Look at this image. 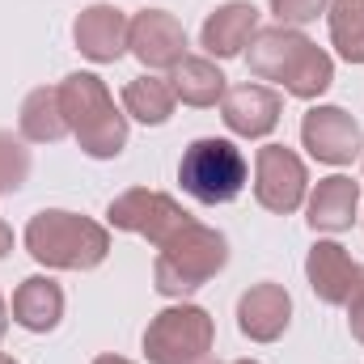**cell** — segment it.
Instances as JSON below:
<instances>
[{
  "instance_id": "1",
  "label": "cell",
  "mask_w": 364,
  "mask_h": 364,
  "mask_svg": "<svg viewBox=\"0 0 364 364\" xmlns=\"http://www.w3.org/2000/svg\"><path fill=\"white\" fill-rule=\"evenodd\" d=\"M250 73L259 81H279L292 97H318L331 90L335 81V64L331 55L309 43L301 30L292 26H267L250 38Z\"/></svg>"
},
{
  "instance_id": "2",
  "label": "cell",
  "mask_w": 364,
  "mask_h": 364,
  "mask_svg": "<svg viewBox=\"0 0 364 364\" xmlns=\"http://www.w3.org/2000/svg\"><path fill=\"white\" fill-rule=\"evenodd\" d=\"M26 250L55 272H90L97 263H106L110 255V233L77 212H60L47 208L38 216H30L26 225Z\"/></svg>"
},
{
  "instance_id": "3",
  "label": "cell",
  "mask_w": 364,
  "mask_h": 364,
  "mask_svg": "<svg viewBox=\"0 0 364 364\" xmlns=\"http://www.w3.org/2000/svg\"><path fill=\"white\" fill-rule=\"evenodd\" d=\"M60 110L68 119V132L81 140V149L106 161L119 157L127 144V119L114 110V97L106 93V85L93 73H73L60 85Z\"/></svg>"
},
{
  "instance_id": "4",
  "label": "cell",
  "mask_w": 364,
  "mask_h": 364,
  "mask_svg": "<svg viewBox=\"0 0 364 364\" xmlns=\"http://www.w3.org/2000/svg\"><path fill=\"white\" fill-rule=\"evenodd\" d=\"M157 263H153V279H157V292L161 296H186L195 288H203L212 275L229 263V246L216 229L199 225L195 216L182 225L178 233L157 246Z\"/></svg>"
},
{
  "instance_id": "5",
  "label": "cell",
  "mask_w": 364,
  "mask_h": 364,
  "mask_svg": "<svg viewBox=\"0 0 364 364\" xmlns=\"http://www.w3.org/2000/svg\"><path fill=\"white\" fill-rule=\"evenodd\" d=\"M178 182L199 203H229L246 186V157H242V149L233 140L203 136L182 153Z\"/></svg>"
},
{
  "instance_id": "6",
  "label": "cell",
  "mask_w": 364,
  "mask_h": 364,
  "mask_svg": "<svg viewBox=\"0 0 364 364\" xmlns=\"http://www.w3.org/2000/svg\"><path fill=\"white\" fill-rule=\"evenodd\" d=\"M216 326L208 309L199 305H170L161 309L144 331V356L149 364H199L212 352Z\"/></svg>"
},
{
  "instance_id": "7",
  "label": "cell",
  "mask_w": 364,
  "mask_h": 364,
  "mask_svg": "<svg viewBox=\"0 0 364 364\" xmlns=\"http://www.w3.org/2000/svg\"><path fill=\"white\" fill-rule=\"evenodd\" d=\"M110 225L123 229V233H140L149 237L153 246H166L182 225L191 220V212H182L178 203L161 191H149V186H132L123 191L119 199H110Z\"/></svg>"
},
{
  "instance_id": "8",
  "label": "cell",
  "mask_w": 364,
  "mask_h": 364,
  "mask_svg": "<svg viewBox=\"0 0 364 364\" xmlns=\"http://www.w3.org/2000/svg\"><path fill=\"white\" fill-rule=\"evenodd\" d=\"M305 161L284 149V144H263L259 157H255V199L267 208V212H296L305 203Z\"/></svg>"
},
{
  "instance_id": "9",
  "label": "cell",
  "mask_w": 364,
  "mask_h": 364,
  "mask_svg": "<svg viewBox=\"0 0 364 364\" xmlns=\"http://www.w3.org/2000/svg\"><path fill=\"white\" fill-rule=\"evenodd\" d=\"M301 144L326 166H352L364 149V132L343 106H314L301 119Z\"/></svg>"
},
{
  "instance_id": "10",
  "label": "cell",
  "mask_w": 364,
  "mask_h": 364,
  "mask_svg": "<svg viewBox=\"0 0 364 364\" xmlns=\"http://www.w3.org/2000/svg\"><path fill=\"white\" fill-rule=\"evenodd\" d=\"M127 51L144 68H178L186 60V30L174 13L166 9H144L132 17L127 30Z\"/></svg>"
},
{
  "instance_id": "11",
  "label": "cell",
  "mask_w": 364,
  "mask_h": 364,
  "mask_svg": "<svg viewBox=\"0 0 364 364\" xmlns=\"http://www.w3.org/2000/svg\"><path fill=\"white\" fill-rule=\"evenodd\" d=\"M305 275L318 301L326 305H348L352 292L364 284V267L339 246V242H318L305 259Z\"/></svg>"
},
{
  "instance_id": "12",
  "label": "cell",
  "mask_w": 364,
  "mask_h": 364,
  "mask_svg": "<svg viewBox=\"0 0 364 364\" xmlns=\"http://www.w3.org/2000/svg\"><path fill=\"white\" fill-rule=\"evenodd\" d=\"M279 110H284V97L267 85H233L220 97V119L233 136H267L275 123H279Z\"/></svg>"
},
{
  "instance_id": "13",
  "label": "cell",
  "mask_w": 364,
  "mask_h": 364,
  "mask_svg": "<svg viewBox=\"0 0 364 364\" xmlns=\"http://www.w3.org/2000/svg\"><path fill=\"white\" fill-rule=\"evenodd\" d=\"M127 30H132V21L123 17V9H114V4H90L77 17L73 38H77V51L85 60H93V64H114L127 51Z\"/></svg>"
},
{
  "instance_id": "14",
  "label": "cell",
  "mask_w": 364,
  "mask_h": 364,
  "mask_svg": "<svg viewBox=\"0 0 364 364\" xmlns=\"http://www.w3.org/2000/svg\"><path fill=\"white\" fill-rule=\"evenodd\" d=\"M288 318H292V296L284 292V284H255L237 301V326L255 343H275L288 331Z\"/></svg>"
},
{
  "instance_id": "15",
  "label": "cell",
  "mask_w": 364,
  "mask_h": 364,
  "mask_svg": "<svg viewBox=\"0 0 364 364\" xmlns=\"http://www.w3.org/2000/svg\"><path fill=\"white\" fill-rule=\"evenodd\" d=\"M259 34V9L246 4V0H233V4H220L203 30H199V43L208 55L216 60H229V55H242V47H250V38Z\"/></svg>"
},
{
  "instance_id": "16",
  "label": "cell",
  "mask_w": 364,
  "mask_h": 364,
  "mask_svg": "<svg viewBox=\"0 0 364 364\" xmlns=\"http://www.w3.org/2000/svg\"><path fill=\"white\" fill-rule=\"evenodd\" d=\"M356 208H360V182L343 178V174H331V178L318 182L314 195H309V229L343 233V229H352Z\"/></svg>"
},
{
  "instance_id": "17",
  "label": "cell",
  "mask_w": 364,
  "mask_h": 364,
  "mask_svg": "<svg viewBox=\"0 0 364 364\" xmlns=\"http://www.w3.org/2000/svg\"><path fill=\"white\" fill-rule=\"evenodd\" d=\"M13 318L17 326L34 331V335H47L60 326L64 318V288L51 279V275H30L21 279V288L13 292Z\"/></svg>"
},
{
  "instance_id": "18",
  "label": "cell",
  "mask_w": 364,
  "mask_h": 364,
  "mask_svg": "<svg viewBox=\"0 0 364 364\" xmlns=\"http://www.w3.org/2000/svg\"><path fill=\"white\" fill-rule=\"evenodd\" d=\"M170 85H174V93L186 106H216L225 97V73L212 60H203V55H186L174 68Z\"/></svg>"
},
{
  "instance_id": "19",
  "label": "cell",
  "mask_w": 364,
  "mask_h": 364,
  "mask_svg": "<svg viewBox=\"0 0 364 364\" xmlns=\"http://www.w3.org/2000/svg\"><path fill=\"white\" fill-rule=\"evenodd\" d=\"M174 102H178V93H174V85H170L166 77H136V81H127V90H123V110H127L132 119L149 123V127L166 123V119L174 114Z\"/></svg>"
},
{
  "instance_id": "20",
  "label": "cell",
  "mask_w": 364,
  "mask_h": 364,
  "mask_svg": "<svg viewBox=\"0 0 364 364\" xmlns=\"http://www.w3.org/2000/svg\"><path fill=\"white\" fill-rule=\"evenodd\" d=\"M68 132V119L60 110V90H34L21 102V136L34 144H51Z\"/></svg>"
},
{
  "instance_id": "21",
  "label": "cell",
  "mask_w": 364,
  "mask_h": 364,
  "mask_svg": "<svg viewBox=\"0 0 364 364\" xmlns=\"http://www.w3.org/2000/svg\"><path fill=\"white\" fill-rule=\"evenodd\" d=\"M331 43L348 64H364V0H331Z\"/></svg>"
},
{
  "instance_id": "22",
  "label": "cell",
  "mask_w": 364,
  "mask_h": 364,
  "mask_svg": "<svg viewBox=\"0 0 364 364\" xmlns=\"http://www.w3.org/2000/svg\"><path fill=\"white\" fill-rule=\"evenodd\" d=\"M26 178H30V149L13 132H0V195L17 191Z\"/></svg>"
},
{
  "instance_id": "23",
  "label": "cell",
  "mask_w": 364,
  "mask_h": 364,
  "mask_svg": "<svg viewBox=\"0 0 364 364\" xmlns=\"http://www.w3.org/2000/svg\"><path fill=\"white\" fill-rule=\"evenodd\" d=\"M272 13L279 17V26H305L326 13V0H272Z\"/></svg>"
},
{
  "instance_id": "24",
  "label": "cell",
  "mask_w": 364,
  "mask_h": 364,
  "mask_svg": "<svg viewBox=\"0 0 364 364\" xmlns=\"http://www.w3.org/2000/svg\"><path fill=\"white\" fill-rule=\"evenodd\" d=\"M348 326H352V335L364 343V284L352 292V301H348Z\"/></svg>"
},
{
  "instance_id": "25",
  "label": "cell",
  "mask_w": 364,
  "mask_h": 364,
  "mask_svg": "<svg viewBox=\"0 0 364 364\" xmlns=\"http://www.w3.org/2000/svg\"><path fill=\"white\" fill-rule=\"evenodd\" d=\"M93 364H132V360H123V356H97Z\"/></svg>"
},
{
  "instance_id": "26",
  "label": "cell",
  "mask_w": 364,
  "mask_h": 364,
  "mask_svg": "<svg viewBox=\"0 0 364 364\" xmlns=\"http://www.w3.org/2000/svg\"><path fill=\"white\" fill-rule=\"evenodd\" d=\"M4 331H9V314H4V301H0V339H4Z\"/></svg>"
},
{
  "instance_id": "27",
  "label": "cell",
  "mask_w": 364,
  "mask_h": 364,
  "mask_svg": "<svg viewBox=\"0 0 364 364\" xmlns=\"http://www.w3.org/2000/svg\"><path fill=\"white\" fill-rule=\"evenodd\" d=\"M0 364H17V360H13V356H0Z\"/></svg>"
},
{
  "instance_id": "28",
  "label": "cell",
  "mask_w": 364,
  "mask_h": 364,
  "mask_svg": "<svg viewBox=\"0 0 364 364\" xmlns=\"http://www.w3.org/2000/svg\"><path fill=\"white\" fill-rule=\"evenodd\" d=\"M233 364H259V360H233Z\"/></svg>"
}]
</instances>
